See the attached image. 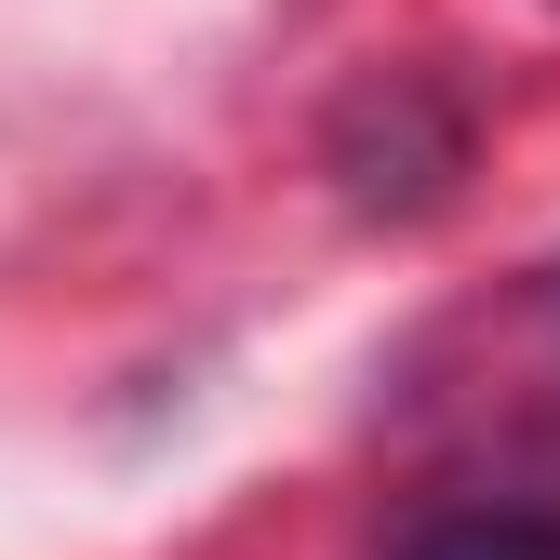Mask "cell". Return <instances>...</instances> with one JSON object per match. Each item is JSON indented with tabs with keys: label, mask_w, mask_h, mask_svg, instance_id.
Listing matches in <instances>:
<instances>
[{
	"label": "cell",
	"mask_w": 560,
	"mask_h": 560,
	"mask_svg": "<svg viewBox=\"0 0 560 560\" xmlns=\"http://www.w3.org/2000/svg\"><path fill=\"white\" fill-rule=\"evenodd\" d=\"M387 560H560V508H441Z\"/></svg>",
	"instance_id": "obj_1"
}]
</instances>
